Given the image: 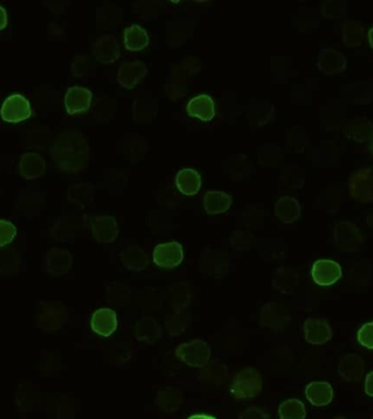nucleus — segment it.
I'll list each match as a JSON object with an SVG mask.
<instances>
[{
  "label": "nucleus",
  "mask_w": 373,
  "mask_h": 419,
  "mask_svg": "<svg viewBox=\"0 0 373 419\" xmlns=\"http://www.w3.org/2000/svg\"><path fill=\"white\" fill-rule=\"evenodd\" d=\"M363 39V27L357 21H346L343 25V39L345 45L357 47L361 44Z\"/></svg>",
  "instance_id": "32"
},
{
  "label": "nucleus",
  "mask_w": 373,
  "mask_h": 419,
  "mask_svg": "<svg viewBox=\"0 0 373 419\" xmlns=\"http://www.w3.org/2000/svg\"><path fill=\"white\" fill-rule=\"evenodd\" d=\"M186 113L190 117L198 118L203 123L213 121L216 115L215 102L206 94H200L191 98L186 105Z\"/></svg>",
  "instance_id": "14"
},
{
  "label": "nucleus",
  "mask_w": 373,
  "mask_h": 419,
  "mask_svg": "<svg viewBox=\"0 0 373 419\" xmlns=\"http://www.w3.org/2000/svg\"><path fill=\"white\" fill-rule=\"evenodd\" d=\"M90 324H91L92 330L96 334L104 336V338H108L117 330V314L109 308L97 309L92 314Z\"/></svg>",
  "instance_id": "15"
},
{
  "label": "nucleus",
  "mask_w": 373,
  "mask_h": 419,
  "mask_svg": "<svg viewBox=\"0 0 373 419\" xmlns=\"http://www.w3.org/2000/svg\"><path fill=\"white\" fill-rule=\"evenodd\" d=\"M31 114H32V109L29 102L21 94L8 96L0 108V116L5 123H22L29 118Z\"/></svg>",
  "instance_id": "6"
},
{
  "label": "nucleus",
  "mask_w": 373,
  "mask_h": 419,
  "mask_svg": "<svg viewBox=\"0 0 373 419\" xmlns=\"http://www.w3.org/2000/svg\"><path fill=\"white\" fill-rule=\"evenodd\" d=\"M121 261L128 270L141 272L147 269L150 263V258L142 248L130 246L121 253Z\"/></svg>",
  "instance_id": "24"
},
{
  "label": "nucleus",
  "mask_w": 373,
  "mask_h": 419,
  "mask_svg": "<svg viewBox=\"0 0 373 419\" xmlns=\"http://www.w3.org/2000/svg\"><path fill=\"white\" fill-rule=\"evenodd\" d=\"M135 334L140 341L154 343L161 336V328L154 319L144 318L137 322Z\"/></svg>",
  "instance_id": "29"
},
{
  "label": "nucleus",
  "mask_w": 373,
  "mask_h": 419,
  "mask_svg": "<svg viewBox=\"0 0 373 419\" xmlns=\"http://www.w3.org/2000/svg\"><path fill=\"white\" fill-rule=\"evenodd\" d=\"M93 54L102 64H113L121 57V47L115 37L106 35L94 43Z\"/></svg>",
  "instance_id": "18"
},
{
  "label": "nucleus",
  "mask_w": 373,
  "mask_h": 419,
  "mask_svg": "<svg viewBox=\"0 0 373 419\" xmlns=\"http://www.w3.org/2000/svg\"><path fill=\"white\" fill-rule=\"evenodd\" d=\"M347 60L343 54L335 49H324L318 59L320 72L325 76L341 74L346 69Z\"/></svg>",
  "instance_id": "17"
},
{
  "label": "nucleus",
  "mask_w": 373,
  "mask_h": 419,
  "mask_svg": "<svg viewBox=\"0 0 373 419\" xmlns=\"http://www.w3.org/2000/svg\"><path fill=\"white\" fill-rule=\"evenodd\" d=\"M365 361L356 354H347L341 358L337 367L339 375L349 383H358L365 373Z\"/></svg>",
  "instance_id": "16"
},
{
  "label": "nucleus",
  "mask_w": 373,
  "mask_h": 419,
  "mask_svg": "<svg viewBox=\"0 0 373 419\" xmlns=\"http://www.w3.org/2000/svg\"><path fill=\"white\" fill-rule=\"evenodd\" d=\"M188 419H216L215 417L210 416V415L196 414L192 415Z\"/></svg>",
  "instance_id": "38"
},
{
  "label": "nucleus",
  "mask_w": 373,
  "mask_h": 419,
  "mask_svg": "<svg viewBox=\"0 0 373 419\" xmlns=\"http://www.w3.org/2000/svg\"><path fill=\"white\" fill-rule=\"evenodd\" d=\"M367 223H368V225L370 226V227L373 230V211H371L370 213L368 214V218H367Z\"/></svg>",
  "instance_id": "39"
},
{
  "label": "nucleus",
  "mask_w": 373,
  "mask_h": 419,
  "mask_svg": "<svg viewBox=\"0 0 373 419\" xmlns=\"http://www.w3.org/2000/svg\"><path fill=\"white\" fill-rule=\"evenodd\" d=\"M93 94L88 88L74 86L68 88L65 95V106L69 115L86 113L91 107Z\"/></svg>",
  "instance_id": "10"
},
{
  "label": "nucleus",
  "mask_w": 373,
  "mask_h": 419,
  "mask_svg": "<svg viewBox=\"0 0 373 419\" xmlns=\"http://www.w3.org/2000/svg\"><path fill=\"white\" fill-rule=\"evenodd\" d=\"M351 196L362 204L373 202V167L357 169L349 177Z\"/></svg>",
  "instance_id": "3"
},
{
  "label": "nucleus",
  "mask_w": 373,
  "mask_h": 419,
  "mask_svg": "<svg viewBox=\"0 0 373 419\" xmlns=\"http://www.w3.org/2000/svg\"><path fill=\"white\" fill-rule=\"evenodd\" d=\"M345 135L355 142H366L373 137V123L367 118H357L347 124Z\"/></svg>",
  "instance_id": "27"
},
{
  "label": "nucleus",
  "mask_w": 373,
  "mask_h": 419,
  "mask_svg": "<svg viewBox=\"0 0 373 419\" xmlns=\"http://www.w3.org/2000/svg\"><path fill=\"white\" fill-rule=\"evenodd\" d=\"M50 154L64 172H81L88 162V141L79 131H65L55 140Z\"/></svg>",
  "instance_id": "1"
},
{
  "label": "nucleus",
  "mask_w": 373,
  "mask_h": 419,
  "mask_svg": "<svg viewBox=\"0 0 373 419\" xmlns=\"http://www.w3.org/2000/svg\"><path fill=\"white\" fill-rule=\"evenodd\" d=\"M175 184L180 194L188 197L194 196L201 188L202 177L196 169L184 168L176 175Z\"/></svg>",
  "instance_id": "20"
},
{
  "label": "nucleus",
  "mask_w": 373,
  "mask_h": 419,
  "mask_svg": "<svg viewBox=\"0 0 373 419\" xmlns=\"http://www.w3.org/2000/svg\"><path fill=\"white\" fill-rule=\"evenodd\" d=\"M357 340L363 347L373 351V321L363 324L357 332Z\"/></svg>",
  "instance_id": "34"
},
{
  "label": "nucleus",
  "mask_w": 373,
  "mask_h": 419,
  "mask_svg": "<svg viewBox=\"0 0 373 419\" xmlns=\"http://www.w3.org/2000/svg\"><path fill=\"white\" fill-rule=\"evenodd\" d=\"M365 393L369 397H373V371L366 375L365 380Z\"/></svg>",
  "instance_id": "36"
},
{
  "label": "nucleus",
  "mask_w": 373,
  "mask_h": 419,
  "mask_svg": "<svg viewBox=\"0 0 373 419\" xmlns=\"http://www.w3.org/2000/svg\"><path fill=\"white\" fill-rule=\"evenodd\" d=\"M72 265V255L64 249H53L47 255V270L53 274H65Z\"/></svg>",
  "instance_id": "28"
},
{
  "label": "nucleus",
  "mask_w": 373,
  "mask_h": 419,
  "mask_svg": "<svg viewBox=\"0 0 373 419\" xmlns=\"http://www.w3.org/2000/svg\"><path fill=\"white\" fill-rule=\"evenodd\" d=\"M8 25V13L7 10L3 7V6H0V31L1 29H5Z\"/></svg>",
  "instance_id": "37"
},
{
  "label": "nucleus",
  "mask_w": 373,
  "mask_h": 419,
  "mask_svg": "<svg viewBox=\"0 0 373 419\" xmlns=\"http://www.w3.org/2000/svg\"><path fill=\"white\" fill-rule=\"evenodd\" d=\"M304 338L312 345L327 343L333 336V330L325 320L309 318L304 324Z\"/></svg>",
  "instance_id": "11"
},
{
  "label": "nucleus",
  "mask_w": 373,
  "mask_h": 419,
  "mask_svg": "<svg viewBox=\"0 0 373 419\" xmlns=\"http://www.w3.org/2000/svg\"><path fill=\"white\" fill-rule=\"evenodd\" d=\"M91 230L97 243H113L119 234L115 218L109 215L95 216L91 220Z\"/></svg>",
  "instance_id": "12"
},
{
  "label": "nucleus",
  "mask_w": 373,
  "mask_h": 419,
  "mask_svg": "<svg viewBox=\"0 0 373 419\" xmlns=\"http://www.w3.org/2000/svg\"><path fill=\"white\" fill-rule=\"evenodd\" d=\"M306 397L314 406L322 407L331 404L333 401L334 391L332 385L327 381H313L306 387Z\"/></svg>",
  "instance_id": "19"
},
{
  "label": "nucleus",
  "mask_w": 373,
  "mask_h": 419,
  "mask_svg": "<svg viewBox=\"0 0 373 419\" xmlns=\"http://www.w3.org/2000/svg\"><path fill=\"white\" fill-rule=\"evenodd\" d=\"M176 356L180 361L194 368H202L209 363L211 348L202 340H194L188 343L180 344L176 348Z\"/></svg>",
  "instance_id": "4"
},
{
  "label": "nucleus",
  "mask_w": 373,
  "mask_h": 419,
  "mask_svg": "<svg viewBox=\"0 0 373 419\" xmlns=\"http://www.w3.org/2000/svg\"><path fill=\"white\" fill-rule=\"evenodd\" d=\"M343 275L341 265L337 261L320 259L312 265L311 277L320 286H331L341 279Z\"/></svg>",
  "instance_id": "8"
},
{
  "label": "nucleus",
  "mask_w": 373,
  "mask_h": 419,
  "mask_svg": "<svg viewBox=\"0 0 373 419\" xmlns=\"http://www.w3.org/2000/svg\"><path fill=\"white\" fill-rule=\"evenodd\" d=\"M150 44V37L140 25H133L123 32V46L129 52H140Z\"/></svg>",
  "instance_id": "21"
},
{
  "label": "nucleus",
  "mask_w": 373,
  "mask_h": 419,
  "mask_svg": "<svg viewBox=\"0 0 373 419\" xmlns=\"http://www.w3.org/2000/svg\"><path fill=\"white\" fill-rule=\"evenodd\" d=\"M184 260L182 246L177 241L157 245L153 251V261L163 269H174Z\"/></svg>",
  "instance_id": "7"
},
{
  "label": "nucleus",
  "mask_w": 373,
  "mask_h": 419,
  "mask_svg": "<svg viewBox=\"0 0 373 419\" xmlns=\"http://www.w3.org/2000/svg\"><path fill=\"white\" fill-rule=\"evenodd\" d=\"M156 404L164 412H175L182 404V394L179 390L170 387L158 393L156 397Z\"/></svg>",
  "instance_id": "30"
},
{
  "label": "nucleus",
  "mask_w": 373,
  "mask_h": 419,
  "mask_svg": "<svg viewBox=\"0 0 373 419\" xmlns=\"http://www.w3.org/2000/svg\"><path fill=\"white\" fill-rule=\"evenodd\" d=\"M147 74V66L142 62H123L118 72V84L127 90H133L142 81Z\"/></svg>",
  "instance_id": "13"
},
{
  "label": "nucleus",
  "mask_w": 373,
  "mask_h": 419,
  "mask_svg": "<svg viewBox=\"0 0 373 419\" xmlns=\"http://www.w3.org/2000/svg\"><path fill=\"white\" fill-rule=\"evenodd\" d=\"M261 324L266 328L280 330L290 322V312L287 307L280 302H269L261 310Z\"/></svg>",
  "instance_id": "9"
},
{
  "label": "nucleus",
  "mask_w": 373,
  "mask_h": 419,
  "mask_svg": "<svg viewBox=\"0 0 373 419\" xmlns=\"http://www.w3.org/2000/svg\"><path fill=\"white\" fill-rule=\"evenodd\" d=\"M17 227L11 222L0 220V247H5L15 239Z\"/></svg>",
  "instance_id": "33"
},
{
  "label": "nucleus",
  "mask_w": 373,
  "mask_h": 419,
  "mask_svg": "<svg viewBox=\"0 0 373 419\" xmlns=\"http://www.w3.org/2000/svg\"><path fill=\"white\" fill-rule=\"evenodd\" d=\"M19 169L25 179H35L44 175L46 164L41 155L29 152L25 153L20 161Z\"/></svg>",
  "instance_id": "25"
},
{
  "label": "nucleus",
  "mask_w": 373,
  "mask_h": 419,
  "mask_svg": "<svg viewBox=\"0 0 373 419\" xmlns=\"http://www.w3.org/2000/svg\"><path fill=\"white\" fill-rule=\"evenodd\" d=\"M334 241L339 251L353 253L362 245V234L358 226L351 222H339L334 228Z\"/></svg>",
  "instance_id": "5"
},
{
  "label": "nucleus",
  "mask_w": 373,
  "mask_h": 419,
  "mask_svg": "<svg viewBox=\"0 0 373 419\" xmlns=\"http://www.w3.org/2000/svg\"><path fill=\"white\" fill-rule=\"evenodd\" d=\"M233 199L231 194L223 192H206L203 198V206L206 213L210 215L225 213L231 204Z\"/></svg>",
  "instance_id": "23"
},
{
  "label": "nucleus",
  "mask_w": 373,
  "mask_h": 419,
  "mask_svg": "<svg viewBox=\"0 0 373 419\" xmlns=\"http://www.w3.org/2000/svg\"><path fill=\"white\" fill-rule=\"evenodd\" d=\"M298 284H299V274L297 271L288 267L278 269L273 279L275 288L283 294H292L297 289Z\"/></svg>",
  "instance_id": "26"
},
{
  "label": "nucleus",
  "mask_w": 373,
  "mask_h": 419,
  "mask_svg": "<svg viewBox=\"0 0 373 419\" xmlns=\"http://www.w3.org/2000/svg\"><path fill=\"white\" fill-rule=\"evenodd\" d=\"M332 419H348V418H347V417H344V416H335V417H333V418H332Z\"/></svg>",
  "instance_id": "41"
},
{
  "label": "nucleus",
  "mask_w": 373,
  "mask_h": 419,
  "mask_svg": "<svg viewBox=\"0 0 373 419\" xmlns=\"http://www.w3.org/2000/svg\"><path fill=\"white\" fill-rule=\"evenodd\" d=\"M369 44H370L371 48L373 49V27H371L370 31L368 33Z\"/></svg>",
  "instance_id": "40"
},
{
  "label": "nucleus",
  "mask_w": 373,
  "mask_h": 419,
  "mask_svg": "<svg viewBox=\"0 0 373 419\" xmlns=\"http://www.w3.org/2000/svg\"><path fill=\"white\" fill-rule=\"evenodd\" d=\"M278 416L280 419H304L307 411L304 403L298 399H290L280 403L278 406Z\"/></svg>",
  "instance_id": "31"
},
{
  "label": "nucleus",
  "mask_w": 373,
  "mask_h": 419,
  "mask_svg": "<svg viewBox=\"0 0 373 419\" xmlns=\"http://www.w3.org/2000/svg\"><path fill=\"white\" fill-rule=\"evenodd\" d=\"M238 419H271V417L258 407H249L239 415Z\"/></svg>",
  "instance_id": "35"
},
{
  "label": "nucleus",
  "mask_w": 373,
  "mask_h": 419,
  "mask_svg": "<svg viewBox=\"0 0 373 419\" xmlns=\"http://www.w3.org/2000/svg\"><path fill=\"white\" fill-rule=\"evenodd\" d=\"M275 215L283 223H294L301 215V206L292 197H283L275 204Z\"/></svg>",
  "instance_id": "22"
},
{
  "label": "nucleus",
  "mask_w": 373,
  "mask_h": 419,
  "mask_svg": "<svg viewBox=\"0 0 373 419\" xmlns=\"http://www.w3.org/2000/svg\"><path fill=\"white\" fill-rule=\"evenodd\" d=\"M262 385L260 371L252 367L245 368L233 378L229 392L236 400H248L260 394Z\"/></svg>",
  "instance_id": "2"
}]
</instances>
